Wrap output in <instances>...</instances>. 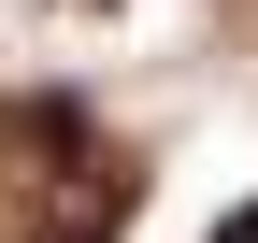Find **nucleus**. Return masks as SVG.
I'll use <instances>...</instances> for the list:
<instances>
[{
	"instance_id": "f03ea898",
	"label": "nucleus",
	"mask_w": 258,
	"mask_h": 243,
	"mask_svg": "<svg viewBox=\"0 0 258 243\" xmlns=\"http://www.w3.org/2000/svg\"><path fill=\"white\" fill-rule=\"evenodd\" d=\"M215 243H258V200H244V215H230V229H215Z\"/></svg>"
},
{
	"instance_id": "f257e3e1",
	"label": "nucleus",
	"mask_w": 258,
	"mask_h": 243,
	"mask_svg": "<svg viewBox=\"0 0 258 243\" xmlns=\"http://www.w3.org/2000/svg\"><path fill=\"white\" fill-rule=\"evenodd\" d=\"M115 215H129V172L72 143V172H57V215H43V243H115Z\"/></svg>"
}]
</instances>
